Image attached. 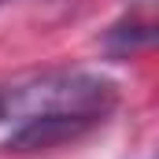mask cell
I'll return each mask as SVG.
<instances>
[{
	"instance_id": "6da1fadb",
	"label": "cell",
	"mask_w": 159,
	"mask_h": 159,
	"mask_svg": "<svg viewBox=\"0 0 159 159\" xmlns=\"http://www.w3.org/2000/svg\"><path fill=\"white\" fill-rule=\"evenodd\" d=\"M119 104V85L93 70H48L30 81L0 85V126H15L41 115H74L104 122Z\"/></svg>"
},
{
	"instance_id": "7a4b0ae2",
	"label": "cell",
	"mask_w": 159,
	"mask_h": 159,
	"mask_svg": "<svg viewBox=\"0 0 159 159\" xmlns=\"http://www.w3.org/2000/svg\"><path fill=\"white\" fill-rule=\"evenodd\" d=\"M96 122L89 119H74V115H41V119H22L15 122L0 148L4 152H41V148H56L67 141H78L85 129H93Z\"/></svg>"
},
{
	"instance_id": "3957f363",
	"label": "cell",
	"mask_w": 159,
	"mask_h": 159,
	"mask_svg": "<svg viewBox=\"0 0 159 159\" xmlns=\"http://www.w3.org/2000/svg\"><path fill=\"white\" fill-rule=\"evenodd\" d=\"M152 41H156V34H152L148 22H119V26L107 30L104 48H107L111 56H133L137 48H148Z\"/></svg>"
}]
</instances>
